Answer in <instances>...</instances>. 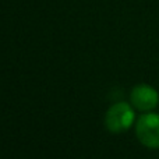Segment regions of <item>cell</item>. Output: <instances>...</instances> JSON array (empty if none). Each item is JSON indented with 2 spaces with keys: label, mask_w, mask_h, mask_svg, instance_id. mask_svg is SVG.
I'll return each mask as SVG.
<instances>
[{
  "label": "cell",
  "mask_w": 159,
  "mask_h": 159,
  "mask_svg": "<svg viewBox=\"0 0 159 159\" xmlns=\"http://www.w3.org/2000/svg\"><path fill=\"white\" fill-rule=\"evenodd\" d=\"M135 112L133 105L130 106L127 102H117L107 109L105 115V127L107 131L113 134L124 133L134 124Z\"/></svg>",
  "instance_id": "6da1fadb"
},
{
  "label": "cell",
  "mask_w": 159,
  "mask_h": 159,
  "mask_svg": "<svg viewBox=\"0 0 159 159\" xmlns=\"http://www.w3.org/2000/svg\"><path fill=\"white\" fill-rule=\"evenodd\" d=\"M135 135L144 147L159 149V115L147 112L135 121Z\"/></svg>",
  "instance_id": "7a4b0ae2"
},
{
  "label": "cell",
  "mask_w": 159,
  "mask_h": 159,
  "mask_svg": "<svg viewBox=\"0 0 159 159\" xmlns=\"http://www.w3.org/2000/svg\"><path fill=\"white\" fill-rule=\"evenodd\" d=\"M130 102L140 112H152L159 105V92L148 84H138L131 89Z\"/></svg>",
  "instance_id": "3957f363"
}]
</instances>
